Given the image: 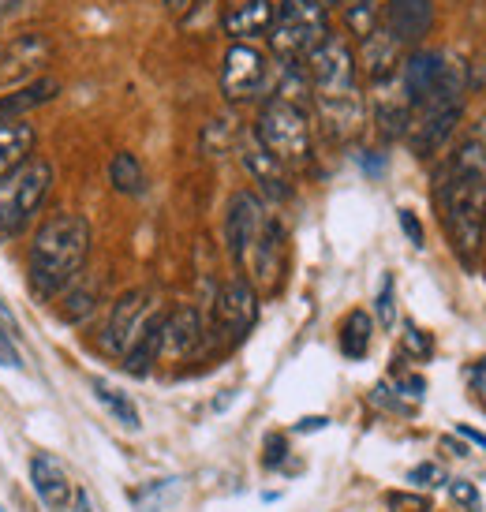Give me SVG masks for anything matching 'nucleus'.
<instances>
[{
    "mask_svg": "<svg viewBox=\"0 0 486 512\" xmlns=\"http://www.w3.org/2000/svg\"><path fill=\"white\" fill-rule=\"evenodd\" d=\"M225 243L251 285L277 288L285 270V228L255 191L232 195L229 214H225Z\"/></svg>",
    "mask_w": 486,
    "mask_h": 512,
    "instance_id": "f03ea898",
    "label": "nucleus"
},
{
    "mask_svg": "<svg viewBox=\"0 0 486 512\" xmlns=\"http://www.w3.org/2000/svg\"><path fill=\"white\" fill-rule=\"evenodd\" d=\"M374 341V318L367 311H352L341 322V352L348 359H363Z\"/></svg>",
    "mask_w": 486,
    "mask_h": 512,
    "instance_id": "393cba45",
    "label": "nucleus"
},
{
    "mask_svg": "<svg viewBox=\"0 0 486 512\" xmlns=\"http://www.w3.org/2000/svg\"><path fill=\"white\" fill-rule=\"evenodd\" d=\"M57 94H60L57 79H38V83H30V86H15L12 94H0V124H12V120H19V116L30 113V109L53 101Z\"/></svg>",
    "mask_w": 486,
    "mask_h": 512,
    "instance_id": "aec40b11",
    "label": "nucleus"
},
{
    "mask_svg": "<svg viewBox=\"0 0 486 512\" xmlns=\"http://www.w3.org/2000/svg\"><path fill=\"white\" fill-rule=\"evenodd\" d=\"M326 427H329L326 415H307V419L296 423V434H315V430H326Z\"/></svg>",
    "mask_w": 486,
    "mask_h": 512,
    "instance_id": "58836bf2",
    "label": "nucleus"
},
{
    "mask_svg": "<svg viewBox=\"0 0 486 512\" xmlns=\"http://www.w3.org/2000/svg\"><path fill=\"white\" fill-rule=\"evenodd\" d=\"M359 64H363V72H367L371 83L393 79L404 64V45L393 42L386 30L378 27V30H371L367 38H359Z\"/></svg>",
    "mask_w": 486,
    "mask_h": 512,
    "instance_id": "dca6fc26",
    "label": "nucleus"
},
{
    "mask_svg": "<svg viewBox=\"0 0 486 512\" xmlns=\"http://www.w3.org/2000/svg\"><path fill=\"white\" fill-rule=\"evenodd\" d=\"M408 116H412V105H408V94L401 86V72L393 79L374 83V124L382 128L386 139H401L408 131Z\"/></svg>",
    "mask_w": 486,
    "mask_h": 512,
    "instance_id": "4468645a",
    "label": "nucleus"
},
{
    "mask_svg": "<svg viewBox=\"0 0 486 512\" xmlns=\"http://www.w3.org/2000/svg\"><path fill=\"white\" fill-rule=\"evenodd\" d=\"M397 221H401L404 236H408L415 247H423V225H419V217H415L412 210H397Z\"/></svg>",
    "mask_w": 486,
    "mask_h": 512,
    "instance_id": "e433bc0d",
    "label": "nucleus"
},
{
    "mask_svg": "<svg viewBox=\"0 0 486 512\" xmlns=\"http://www.w3.org/2000/svg\"><path fill=\"white\" fill-rule=\"evenodd\" d=\"M438 214L457 258L475 266L486 243V120L438 172Z\"/></svg>",
    "mask_w": 486,
    "mask_h": 512,
    "instance_id": "f257e3e1",
    "label": "nucleus"
},
{
    "mask_svg": "<svg viewBox=\"0 0 486 512\" xmlns=\"http://www.w3.org/2000/svg\"><path fill=\"white\" fill-rule=\"evenodd\" d=\"M266 57L258 53L255 45L236 42L221 60V90L229 101H251L255 94H262L266 86Z\"/></svg>",
    "mask_w": 486,
    "mask_h": 512,
    "instance_id": "9b49d317",
    "label": "nucleus"
},
{
    "mask_svg": "<svg viewBox=\"0 0 486 512\" xmlns=\"http://www.w3.org/2000/svg\"><path fill=\"white\" fill-rule=\"evenodd\" d=\"M258 146L281 165H303L311 157V116L307 105L296 98H281L273 94L266 109L258 113Z\"/></svg>",
    "mask_w": 486,
    "mask_h": 512,
    "instance_id": "0eeeda50",
    "label": "nucleus"
},
{
    "mask_svg": "<svg viewBox=\"0 0 486 512\" xmlns=\"http://www.w3.org/2000/svg\"><path fill=\"white\" fill-rule=\"evenodd\" d=\"M318 4H322V8H326V4H344V8H348V4H359V0H318Z\"/></svg>",
    "mask_w": 486,
    "mask_h": 512,
    "instance_id": "79ce46f5",
    "label": "nucleus"
},
{
    "mask_svg": "<svg viewBox=\"0 0 486 512\" xmlns=\"http://www.w3.org/2000/svg\"><path fill=\"white\" fill-rule=\"evenodd\" d=\"M30 486H34V494L42 501L45 509H68L72 505V479H68V471L60 464L53 453H38L30 456Z\"/></svg>",
    "mask_w": 486,
    "mask_h": 512,
    "instance_id": "ddd939ff",
    "label": "nucleus"
},
{
    "mask_svg": "<svg viewBox=\"0 0 486 512\" xmlns=\"http://www.w3.org/2000/svg\"><path fill=\"white\" fill-rule=\"evenodd\" d=\"M64 296V307H60V314H64V322H86L90 314L98 311L101 303V281L94 277V273H79L72 285L60 292Z\"/></svg>",
    "mask_w": 486,
    "mask_h": 512,
    "instance_id": "4be33fe9",
    "label": "nucleus"
},
{
    "mask_svg": "<svg viewBox=\"0 0 486 512\" xmlns=\"http://www.w3.org/2000/svg\"><path fill=\"white\" fill-rule=\"evenodd\" d=\"M457 434H460V438H468L472 445H479V449L486 453V434H483V430H475V427H468V423H460Z\"/></svg>",
    "mask_w": 486,
    "mask_h": 512,
    "instance_id": "ea45409f",
    "label": "nucleus"
},
{
    "mask_svg": "<svg viewBox=\"0 0 486 512\" xmlns=\"http://www.w3.org/2000/svg\"><path fill=\"white\" fill-rule=\"evenodd\" d=\"M273 15H277V4L273 0H243L236 4L221 23H225V34L243 42V38H258V34H270Z\"/></svg>",
    "mask_w": 486,
    "mask_h": 512,
    "instance_id": "a211bd4d",
    "label": "nucleus"
},
{
    "mask_svg": "<svg viewBox=\"0 0 486 512\" xmlns=\"http://www.w3.org/2000/svg\"><path fill=\"white\" fill-rule=\"evenodd\" d=\"M258 322V292L247 277H232L214 299V333L221 344H240Z\"/></svg>",
    "mask_w": 486,
    "mask_h": 512,
    "instance_id": "9d476101",
    "label": "nucleus"
},
{
    "mask_svg": "<svg viewBox=\"0 0 486 512\" xmlns=\"http://www.w3.org/2000/svg\"><path fill=\"white\" fill-rule=\"evenodd\" d=\"M382 30L404 49H415L434 30V0H386Z\"/></svg>",
    "mask_w": 486,
    "mask_h": 512,
    "instance_id": "f8f14e48",
    "label": "nucleus"
},
{
    "mask_svg": "<svg viewBox=\"0 0 486 512\" xmlns=\"http://www.w3.org/2000/svg\"><path fill=\"white\" fill-rule=\"evenodd\" d=\"M45 57H49V42H45V38H38V34L15 38V45H8V49L0 53V86L19 83V79L34 72L38 64H45Z\"/></svg>",
    "mask_w": 486,
    "mask_h": 512,
    "instance_id": "f3484780",
    "label": "nucleus"
},
{
    "mask_svg": "<svg viewBox=\"0 0 486 512\" xmlns=\"http://www.w3.org/2000/svg\"><path fill=\"white\" fill-rule=\"evenodd\" d=\"M158 314H161V307H158V299H154V292H146V288L124 292V296L113 303V311H109V322H105V333H101V348H105L109 356L124 359V352L139 341V333H143Z\"/></svg>",
    "mask_w": 486,
    "mask_h": 512,
    "instance_id": "1a4fd4ad",
    "label": "nucleus"
},
{
    "mask_svg": "<svg viewBox=\"0 0 486 512\" xmlns=\"http://www.w3.org/2000/svg\"><path fill=\"white\" fill-rule=\"evenodd\" d=\"M72 509L75 512H94V501H90V494H86V490H75V494H72Z\"/></svg>",
    "mask_w": 486,
    "mask_h": 512,
    "instance_id": "a19ab883",
    "label": "nucleus"
},
{
    "mask_svg": "<svg viewBox=\"0 0 486 512\" xmlns=\"http://www.w3.org/2000/svg\"><path fill=\"white\" fill-rule=\"evenodd\" d=\"M176 483H180V479H161V483H150L146 490L131 494L135 509L139 512H165V501H169V494L176 490Z\"/></svg>",
    "mask_w": 486,
    "mask_h": 512,
    "instance_id": "bb28decb",
    "label": "nucleus"
},
{
    "mask_svg": "<svg viewBox=\"0 0 486 512\" xmlns=\"http://www.w3.org/2000/svg\"><path fill=\"white\" fill-rule=\"evenodd\" d=\"M307 79H311L318 116L329 128V135H337V139L356 135L363 124V98H359L352 45L337 34H326L307 53Z\"/></svg>",
    "mask_w": 486,
    "mask_h": 512,
    "instance_id": "7ed1b4c3",
    "label": "nucleus"
},
{
    "mask_svg": "<svg viewBox=\"0 0 486 512\" xmlns=\"http://www.w3.org/2000/svg\"><path fill=\"white\" fill-rule=\"evenodd\" d=\"M90 389H94V397H98L101 408L113 415V419L124 430H139V427H143V419H139V408H135V400H131L124 389H116V385L101 382V378H94V382H90Z\"/></svg>",
    "mask_w": 486,
    "mask_h": 512,
    "instance_id": "b1692460",
    "label": "nucleus"
},
{
    "mask_svg": "<svg viewBox=\"0 0 486 512\" xmlns=\"http://www.w3.org/2000/svg\"><path fill=\"white\" fill-rule=\"evenodd\" d=\"M53 191V165L45 157H30L0 180V236H23Z\"/></svg>",
    "mask_w": 486,
    "mask_h": 512,
    "instance_id": "423d86ee",
    "label": "nucleus"
},
{
    "mask_svg": "<svg viewBox=\"0 0 486 512\" xmlns=\"http://www.w3.org/2000/svg\"><path fill=\"white\" fill-rule=\"evenodd\" d=\"M90 225L79 214L45 217L27 247V285L38 299H53L86 270Z\"/></svg>",
    "mask_w": 486,
    "mask_h": 512,
    "instance_id": "20e7f679",
    "label": "nucleus"
},
{
    "mask_svg": "<svg viewBox=\"0 0 486 512\" xmlns=\"http://www.w3.org/2000/svg\"><path fill=\"white\" fill-rule=\"evenodd\" d=\"M165 318H169V314L161 311L158 318L139 333V341L124 352V374H131V378H146V374L154 370V363L161 359V341H165Z\"/></svg>",
    "mask_w": 486,
    "mask_h": 512,
    "instance_id": "6ab92c4d",
    "label": "nucleus"
},
{
    "mask_svg": "<svg viewBox=\"0 0 486 512\" xmlns=\"http://www.w3.org/2000/svg\"><path fill=\"white\" fill-rule=\"evenodd\" d=\"M374 314H378V326L393 329L397 322V299H393V273L382 277V288H378V299H374Z\"/></svg>",
    "mask_w": 486,
    "mask_h": 512,
    "instance_id": "c85d7f7f",
    "label": "nucleus"
},
{
    "mask_svg": "<svg viewBox=\"0 0 486 512\" xmlns=\"http://www.w3.org/2000/svg\"><path fill=\"white\" fill-rule=\"evenodd\" d=\"M389 512H430L427 494H415V490H389L386 494Z\"/></svg>",
    "mask_w": 486,
    "mask_h": 512,
    "instance_id": "c756f323",
    "label": "nucleus"
},
{
    "mask_svg": "<svg viewBox=\"0 0 486 512\" xmlns=\"http://www.w3.org/2000/svg\"><path fill=\"white\" fill-rule=\"evenodd\" d=\"M285 460H288V438L281 430H273V434H266V445H262V464L270 471H277Z\"/></svg>",
    "mask_w": 486,
    "mask_h": 512,
    "instance_id": "473e14b6",
    "label": "nucleus"
},
{
    "mask_svg": "<svg viewBox=\"0 0 486 512\" xmlns=\"http://www.w3.org/2000/svg\"><path fill=\"white\" fill-rule=\"evenodd\" d=\"M468 378H472V389H475V393H483V397H486V356L475 359L472 367H468Z\"/></svg>",
    "mask_w": 486,
    "mask_h": 512,
    "instance_id": "4c0bfd02",
    "label": "nucleus"
},
{
    "mask_svg": "<svg viewBox=\"0 0 486 512\" xmlns=\"http://www.w3.org/2000/svg\"><path fill=\"white\" fill-rule=\"evenodd\" d=\"M483 251H486V243H483Z\"/></svg>",
    "mask_w": 486,
    "mask_h": 512,
    "instance_id": "37998d69",
    "label": "nucleus"
},
{
    "mask_svg": "<svg viewBox=\"0 0 486 512\" xmlns=\"http://www.w3.org/2000/svg\"><path fill=\"white\" fill-rule=\"evenodd\" d=\"M464 90H468L464 68L453 60V64H449V72L442 75V83L434 86L427 98H419L412 105V116H408V131H404V139L412 143V150L419 157L442 154V146L449 143V135L457 131L460 116H464Z\"/></svg>",
    "mask_w": 486,
    "mask_h": 512,
    "instance_id": "39448f33",
    "label": "nucleus"
},
{
    "mask_svg": "<svg viewBox=\"0 0 486 512\" xmlns=\"http://www.w3.org/2000/svg\"><path fill=\"white\" fill-rule=\"evenodd\" d=\"M34 143H38V131L23 124V120H12V124H0V180L15 172L23 161H30L34 154Z\"/></svg>",
    "mask_w": 486,
    "mask_h": 512,
    "instance_id": "412c9836",
    "label": "nucleus"
},
{
    "mask_svg": "<svg viewBox=\"0 0 486 512\" xmlns=\"http://www.w3.org/2000/svg\"><path fill=\"white\" fill-rule=\"evenodd\" d=\"M393 389H397V393H401L404 400H412V404H419V400H423V393H427V382H423L419 374H401Z\"/></svg>",
    "mask_w": 486,
    "mask_h": 512,
    "instance_id": "f704fd0d",
    "label": "nucleus"
},
{
    "mask_svg": "<svg viewBox=\"0 0 486 512\" xmlns=\"http://www.w3.org/2000/svg\"><path fill=\"white\" fill-rule=\"evenodd\" d=\"M206 344V326H202V314L195 307H176L165 318V341L161 352H169L172 359H191L195 352H202Z\"/></svg>",
    "mask_w": 486,
    "mask_h": 512,
    "instance_id": "2eb2a0df",
    "label": "nucleus"
},
{
    "mask_svg": "<svg viewBox=\"0 0 486 512\" xmlns=\"http://www.w3.org/2000/svg\"><path fill=\"white\" fill-rule=\"evenodd\" d=\"M243 165H247V172L255 176V184H262V191L270 195V199H288V176H285V165L277 161V157H270L262 146H251L247 154H243Z\"/></svg>",
    "mask_w": 486,
    "mask_h": 512,
    "instance_id": "5701e85b",
    "label": "nucleus"
},
{
    "mask_svg": "<svg viewBox=\"0 0 486 512\" xmlns=\"http://www.w3.org/2000/svg\"><path fill=\"white\" fill-rule=\"evenodd\" d=\"M0 367H23V356H19V344H15V333L8 326H0Z\"/></svg>",
    "mask_w": 486,
    "mask_h": 512,
    "instance_id": "72a5a7b5",
    "label": "nucleus"
},
{
    "mask_svg": "<svg viewBox=\"0 0 486 512\" xmlns=\"http://www.w3.org/2000/svg\"><path fill=\"white\" fill-rule=\"evenodd\" d=\"M348 27L356 30L359 38H367L371 30H378V8H374V0L348 4Z\"/></svg>",
    "mask_w": 486,
    "mask_h": 512,
    "instance_id": "cd10ccee",
    "label": "nucleus"
},
{
    "mask_svg": "<svg viewBox=\"0 0 486 512\" xmlns=\"http://www.w3.org/2000/svg\"><path fill=\"white\" fill-rule=\"evenodd\" d=\"M404 352H408L412 359H419V363L434 356V341H430L427 329H419V326L404 329Z\"/></svg>",
    "mask_w": 486,
    "mask_h": 512,
    "instance_id": "2f4dec72",
    "label": "nucleus"
},
{
    "mask_svg": "<svg viewBox=\"0 0 486 512\" xmlns=\"http://www.w3.org/2000/svg\"><path fill=\"white\" fill-rule=\"evenodd\" d=\"M326 34V8L318 0H285V4H277V15H273L270 27V45L277 57H307Z\"/></svg>",
    "mask_w": 486,
    "mask_h": 512,
    "instance_id": "6e6552de",
    "label": "nucleus"
},
{
    "mask_svg": "<svg viewBox=\"0 0 486 512\" xmlns=\"http://www.w3.org/2000/svg\"><path fill=\"white\" fill-rule=\"evenodd\" d=\"M109 184L120 191V195H143L146 191V172L139 165V157L120 150V154L109 161Z\"/></svg>",
    "mask_w": 486,
    "mask_h": 512,
    "instance_id": "a878e982",
    "label": "nucleus"
},
{
    "mask_svg": "<svg viewBox=\"0 0 486 512\" xmlns=\"http://www.w3.org/2000/svg\"><path fill=\"white\" fill-rule=\"evenodd\" d=\"M408 479H412V483H419V486H445V483H449V479H445V471L438 468V464H415Z\"/></svg>",
    "mask_w": 486,
    "mask_h": 512,
    "instance_id": "c9c22d12",
    "label": "nucleus"
},
{
    "mask_svg": "<svg viewBox=\"0 0 486 512\" xmlns=\"http://www.w3.org/2000/svg\"><path fill=\"white\" fill-rule=\"evenodd\" d=\"M449 498L457 501L464 512H483V498H479L475 483H468V479H449Z\"/></svg>",
    "mask_w": 486,
    "mask_h": 512,
    "instance_id": "7c9ffc66",
    "label": "nucleus"
}]
</instances>
